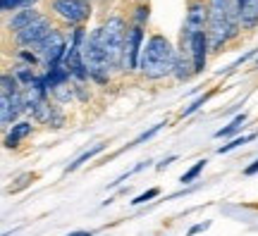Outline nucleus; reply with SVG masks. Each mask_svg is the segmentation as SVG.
<instances>
[{"instance_id": "obj_31", "label": "nucleus", "mask_w": 258, "mask_h": 236, "mask_svg": "<svg viewBox=\"0 0 258 236\" xmlns=\"http://www.w3.org/2000/svg\"><path fill=\"white\" fill-rule=\"evenodd\" d=\"M67 236H93L91 231H72V234H67Z\"/></svg>"}, {"instance_id": "obj_1", "label": "nucleus", "mask_w": 258, "mask_h": 236, "mask_svg": "<svg viewBox=\"0 0 258 236\" xmlns=\"http://www.w3.org/2000/svg\"><path fill=\"white\" fill-rule=\"evenodd\" d=\"M241 31L239 24V8L237 0H208V46L211 53L222 50L232 38H237Z\"/></svg>"}, {"instance_id": "obj_20", "label": "nucleus", "mask_w": 258, "mask_h": 236, "mask_svg": "<svg viewBox=\"0 0 258 236\" xmlns=\"http://www.w3.org/2000/svg\"><path fill=\"white\" fill-rule=\"evenodd\" d=\"M258 53V48H251L249 53H244L241 55V57H237V60H234V62L232 64H227V67H225V69H218V76H225V74H230V72H234V69H239L241 64H246L251 60V57H253V55Z\"/></svg>"}, {"instance_id": "obj_8", "label": "nucleus", "mask_w": 258, "mask_h": 236, "mask_svg": "<svg viewBox=\"0 0 258 236\" xmlns=\"http://www.w3.org/2000/svg\"><path fill=\"white\" fill-rule=\"evenodd\" d=\"M146 46V31L139 24H132L127 29V38H124V55H122V72H134L139 69L141 62V53Z\"/></svg>"}, {"instance_id": "obj_29", "label": "nucleus", "mask_w": 258, "mask_h": 236, "mask_svg": "<svg viewBox=\"0 0 258 236\" xmlns=\"http://www.w3.org/2000/svg\"><path fill=\"white\" fill-rule=\"evenodd\" d=\"M175 160H177L175 155H170V158H165L163 163H158V165H156V170H160V172H163V170H165V167H170V165L175 163Z\"/></svg>"}, {"instance_id": "obj_5", "label": "nucleus", "mask_w": 258, "mask_h": 236, "mask_svg": "<svg viewBox=\"0 0 258 236\" xmlns=\"http://www.w3.org/2000/svg\"><path fill=\"white\" fill-rule=\"evenodd\" d=\"M208 29V0H189L186 5V15H184V27L179 34V50L186 53L189 43L196 34H201Z\"/></svg>"}, {"instance_id": "obj_25", "label": "nucleus", "mask_w": 258, "mask_h": 236, "mask_svg": "<svg viewBox=\"0 0 258 236\" xmlns=\"http://www.w3.org/2000/svg\"><path fill=\"white\" fill-rule=\"evenodd\" d=\"M160 193V189H148V191H144V193H139L137 198L132 200V205L137 208V205H144V203H148V200H153Z\"/></svg>"}, {"instance_id": "obj_4", "label": "nucleus", "mask_w": 258, "mask_h": 236, "mask_svg": "<svg viewBox=\"0 0 258 236\" xmlns=\"http://www.w3.org/2000/svg\"><path fill=\"white\" fill-rule=\"evenodd\" d=\"M82 60H84V64H86V69H89L91 82L101 84V86H105V84L110 82L112 67H110V62H108V57H105V53H103V48H101L98 29H93L91 34H86V38H84Z\"/></svg>"}, {"instance_id": "obj_18", "label": "nucleus", "mask_w": 258, "mask_h": 236, "mask_svg": "<svg viewBox=\"0 0 258 236\" xmlns=\"http://www.w3.org/2000/svg\"><path fill=\"white\" fill-rule=\"evenodd\" d=\"M206 165H208V160H206V158H203V160H196V165H194V167H189V170L179 177V184H182V186H186V184L196 182V179H199V174L206 170Z\"/></svg>"}, {"instance_id": "obj_11", "label": "nucleus", "mask_w": 258, "mask_h": 236, "mask_svg": "<svg viewBox=\"0 0 258 236\" xmlns=\"http://www.w3.org/2000/svg\"><path fill=\"white\" fill-rule=\"evenodd\" d=\"M239 8V24L241 29H256L258 27V0H237Z\"/></svg>"}, {"instance_id": "obj_14", "label": "nucleus", "mask_w": 258, "mask_h": 236, "mask_svg": "<svg viewBox=\"0 0 258 236\" xmlns=\"http://www.w3.org/2000/svg\"><path fill=\"white\" fill-rule=\"evenodd\" d=\"M194 62H191V57H189V53H182L179 50V57H177V67H175V76L177 82H189L194 76Z\"/></svg>"}, {"instance_id": "obj_28", "label": "nucleus", "mask_w": 258, "mask_h": 236, "mask_svg": "<svg viewBox=\"0 0 258 236\" xmlns=\"http://www.w3.org/2000/svg\"><path fill=\"white\" fill-rule=\"evenodd\" d=\"M253 174H258V158L249 165V167H244V177H253Z\"/></svg>"}, {"instance_id": "obj_26", "label": "nucleus", "mask_w": 258, "mask_h": 236, "mask_svg": "<svg viewBox=\"0 0 258 236\" xmlns=\"http://www.w3.org/2000/svg\"><path fill=\"white\" fill-rule=\"evenodd\" d=\"M0 8L3 12H17L24 8V0H0Z\"/></svg>"}, {"instance_id": "obj_2", "label": "nucleus", "mask_w": 258, "mask_h": 236, "mask_svg": "<svg viewBox=\"0 0 258 236\" xmlns=\"http://www.w3.org/2000/svg\"><path fill=\"white\" fill-rule=\"evenodd\" d=\"M177 57H179V50L170 43V38L163 36V34H151L146 38L144 53H141L139 72L146 79H153V82L172 76L177 67Z\"/></svg>"}, {"instance_id": "obj_7", "label": "nucleus", "mask_w": 258, "mask_h": 236, "mask_svg": "<svg viewBox=\"0 0 258 236\" xmlns=\"http://www.w3.org/2000/svg\"><path fill=\"white\" fill-rule=\"evenodd\" d=\"M67 38H64V34L60 31V29H55L50 36L41 43L38 48H34L38 55V60H41V67H43V72L46 69H53V67H57V64L64 62V55H67Z\"/></svg>"}, {"instance_id": "obj_21", "label": "nucleus", "mask_w": 258, "mask_h": 236, "mask_svg": "<svg viewBox=\"0 0 258 236\" xmlns=\"http://www.w3.org/2000/svg\"><path fill=\"white\" fill-rule=\"evenodd\" d=\"M211 96H213V93H203V96H199V98H194L191 103H189V105L179 112V117H189V115H194V112H199V110L208 103V98H211Z\"/></svg>"}, {"instance_id": "obj_24", "label": "nucleus", "mask_w": 258, "mask_h": 236, "mask_svg": "<svg viewBox=\"0 0 258 236\" xmlns=\"http://www.w3.org/2000/svg\"><path fill=\"white\" fill-rule=\"evenodd\" d=\"M148 15H151V8H148V3H146V5H139V8L134 10V24L144 27V24L148 22Z\"/></svg>"}, {"instance_id": "obj_12", "label": "nucleus", "mask_w": 258, "mask_h": 236, "mask_svg": "<svg viewBox=\"0 0 258 236\" xmlns=\"http://www.w3.org/2000/svg\"><path fill=\"white\" fill-rule=\"evenodd\" d=\"M31 131H34V124L29 119H22L17 124H12L8 129V134H5V148H17L24 138L31 136Z\"/></svg>"}, {"instance_id": "obj_3", "label": "nucleus", "mask_w": 258, "mask_h": 236, "mask_svg": "<svg viewBox=\"0 0 258 236\" xmlns=\"http://www.w3.org/2000/svg\"><path fill=\"white\" fill-rule=\"evenodd\" d=\"M127 22L122 17H108L105 24L98 27V41H101V48L108 62H110L112 69H122V55H124V38H127Z\"/></svg>"}, {"instance_id": "obj_30", "label": "nucleus", "mask_w": 258, "mask_h": 236, "mask_svg": "<svg viewBox=\"0 0 258 236\" xmlns=\"http://www.w3.org/2000/svg\"><path fill=\"white\" fill-rule=\"evenodd\" d=\"M151 163H153V160H146V163H139L137 167H134V170H132V172H134V174L144 172V170H148V167H151Z\"/></svg>"}, {"instance_id": "obj_15", "label": "nucleus", "mask_w": 258, "mask_h": 236, "mask_svg": "<svg viewBox=\"0 0 258 236\" xmlns=\"http://www.w3.org/2000/svg\"><path fill=\"white\" fill-rule=\"evenodd\" d=\"M105 148H108V143H96L93 148H89V150H84V153L79 155V158H74L72 163H70L67 167H64V174H70V172H74V170H79V167H82L84 163H89V160H93V158H96L98 153H103Z\"/></svg>"}, {"instance_id": "obj_22", "label": "nucleus", "mask_w": 258, "mask_h": 236, "mask_svg": "<svg viewBox=\"0 0 258 236\" xmlns=\"http://www.w3.org/2000/svg\"><path fill=\"white\" fill-rule=\"evenodd\" d=\"M163 127H165V122H158V124H153V127L146 129L144 134H139V136L134 138L132 143H127V148H134V145H139V143H146V141H151V138L156 136V134H158V131H160Z\"/></svg>"}, {"instance_id": "obj_32", "label": "nucleus", "mask_w": 258, "mask_h": 236, "mask_svg": "<svg viewBox=\"0 0 258 236\" xmlns=\"http://www.w3.org/2000/svg\"><path fill=\"white\" fill-rule=\"evenodd\" d=\"M38 0H24V8H36Z\"/></svg>"}, {"instance_id": "obj_23", "label": "nucleus", "mask_w": 258, "mask_h": 236, "mask_svg": "<svg viewBox=\"0 0 258 236\" xmlns=\"http://www.w3.org/2000/svg\"><path fill=\"white\" fill-rule=\"evenodd\" d=\"M17 57L22 60L24 64H29V67H41V60H38V55H36V50H19L17 53Z\"/></svg>"}, {"instance_id": "obj_19", "label": "nucleus", "mask_w": 258, "mask_h": 236, "mask_svg": "<svg viewBox=\"0 0 258 236\" xmlns=\"http://www.w3.org/2000/svg\"><path fill=\"white\" fill-rule=\"evenodd\" d=\"M50 96H53V100H55V103H70V100L77 96V93H74V84L70 82V84H64V86H57Z\"/></svg>"}, {"instance_id": "obj_6", "label": "nucleus", "mask_w": 258, "mask_h": 236, "mask_svg": "<svg viewBox=\"0 0 258 236\" xmlns=\"http://www.w3.org/2000/svg\"><path fill=\"white\" fill-rule=\"evenodd\" d=\"M50 10L62 24L67 27H82L86 19L91 17V5L89 0H53Z\"/></svg>"}, {"instance_id": "obj_33", "label": "nucleus", "mask_w": 258, "mask_h": 236, "mask_svg": "<svg viewBox=\"0 0 258 236\" xmlns=\"http://www.w3.org/2000/svg\"><path fill=\"white\" fill-rule=\"evenodd\" d=\"M253 69H258V57H256V62H253Z\"/></svg>"}, {"instance_id": "obj_10", "label": "nucleus", "mask_w": 258, "mask_h": 236, "mask_svg": "<svg viewBox=\"0 0 258 236\" xmlns=\"http://www.w3.org/2000/svg\"><path fill=\"white\" fill-rule=\"evenodd\" d=\"M189 57H191L194 62V72L201 74L206 69V62H208V53H211V46H208V36H206V31L201 34H196L191 38V43H189Z\"/></svg>"}, {"instance_id": "obj_27", "label": "nucleus", "mask_w": 258, "mask_h": 236, "mask_svg": "<svg viewBox=\"0 0 258 236\" xmlns=\"http://www.w3.org/2000/svg\"><path fill=\"white\" fill-rule=\"evenodd\" d=\"M211 227V222H199V224H194L189 231H186V236H196V234H201V231H206V229Z\"/></svg>"}, {"instance_id": "obj_13", "label": "nucleus", "mask_w": 258, "mask_h": 236, "mask_svg": "<svg viewBox=\"0 0 258 236\" xmlns=\"http://www.w3.org/2000/svg\"><path fill=\"white\" fill-rule=\"evenodd\" d=\"M41 15L36 12V8H22V10H17L15 15H12V19L8 22V31H15V34H19L22 29H27L34 19H38Z\"/></svg>"}, {"instance_id": "obj_16", "label": "nucleus", "mask_w": 258, "mask_h": 236, "mask_svg": "<svg viewBox=\"0 0 258 236\" xmlns=\"http://www.w3.org/2000/svg\"><path fill=\"white\" fill-rule=\"evenodd\" d=\"M246 127V112H241V115H237V117L232 119L227 127H222V129H218L213 136L215 138H227V136H234L237 131H241V129Z\"/></svg>"}, {"instance_id": "obj_17", "label": "nucleus", "mask_w": 258, "mask_h": 236, "mask_svg": "<svg viewBox=\"0 0 258 236\" xmlns=\"http://www.w3.org/2000/svg\"><path fill=\"white\" fill-rule=\"evenodd\" d=\"M256 138H258V131H256V134H246V136H234L230 143L218 145V150H215V153H218V155H225V153H230V150H234V148H241V145L251 143V141H256Z\"/></svg>"}, {"instance_id": "obj_9", "label": "nucleus", "mask_w": 258, "mask_h": 236, "mask_svg": "<svg viewBox=\"0 0 258 236\" xmlns=\"http://www.w3.org/2000/svg\"><path fill=\"white\" fill-rule=\"evenodd\" d=\"M53 31H55L53 22H50L46 15H41V17L34 19L27 29H22L19 34H15V43H17L22 50H24V48H27V50H29V48L34 50V48L41 46V43H43V41H46Z\"/></svg>"}]
</instances>
